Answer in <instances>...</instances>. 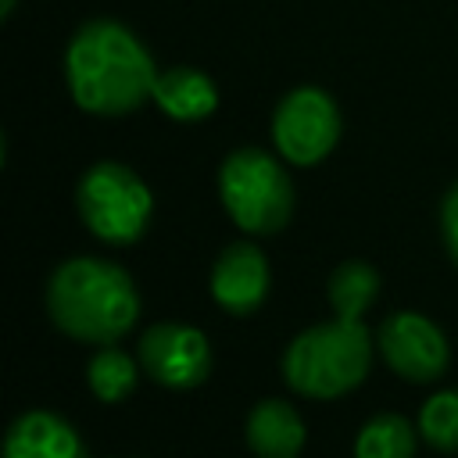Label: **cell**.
<instances>
[{"mask_svg": "<svg viewBox=\"0 0 458 458\" xmlns=\"http://www.w3.org/2000/svg\"><path fill=\"white\" fill-rule=\"evenodd\" d=\"M157 64L143 39L114 21H82L64 47V82L79 111L97 118H122L150 100Z\"/></svg>", "mask_w": 458, "mask_h": 458, "instance_id": "1", "label": "cell"}, {"mask_svg": "<svg viewBox=\"0 0 458 458\" xmlns=\"http://www.w3.org/2000/svg\"><path fill=\"white\" fill-rule=\"evenodd\" d=\"M47 318L79 344H118L140 318V290L132 276L107 258H64L43 290Z\"/></svg>", "mask_w": 458, "mask_h": 458, "instance_id": "2", "label": "cell"}, {"mask_svg": "<svg viewBox=\"0 0 458 458\" xmlns=\"http://www.w3.org/2000/svg\"><path fill=\"white\" fill-rule=\"evenodd\" d=\"M372 365V333L365 318H333L301 329L283 358V383L311 401H333L365 383Z\"/></svg>", "mask_w": 458, "mask_h": 458, "instance_id": "3", "label": "cell"}, {"mask_svg": "<svg viewBox=\"0 0 458 458\" xmlns=\"http://www.w3.org/2000/svg\"><path fill=\"white\" fill-rule=\"evenodd\" d=\"M218 200L247 236H276L293 218V179L261 147H236L218 165Z\"/></svg>", "mask_w": 458, "mask_h": 458, "instance_id": "4", "label": "cell"}, {"mask_svg": "<svg viewBox=\"0 0 458 458\" xmlns=\"http://www.w3.org/2000/svg\"><path fill=\"white\" fill-rule=\"evenodd\" d=\"M75 211L97 240H104L111 247H129L150 225L154 193L129 165L97 161L79 175Z\"/></svg>", "mask_w": 458, "mask_h": 458, "instance_id": "5", "label": "cell"}, {"mask_svg": "<svg viewBox=\"0 0 458 458\" xmlns=\"http://www.w3.org/2000/svg\"><path fill=\"white\" fill-rule=\"evenodd\" d=\"M344 118L336 100L322 86H297L279 97L272 111V143L286 165L311 168L340 143Z\"/></svg>", "mask_w": 458, "mask_h": 458, "instance_id": "6", "label": "cell"}, {"mask_svg": "<svg viewBox=\"0 0 458 458\" xmlns=\"http://www.w3.org/2000/svg\"><path fill=\"white\" fill-rule=\"evenodd\" d=\"M136 358L143 376L168 390H193L211 376V344L190 322H154L140 333Z\"/></svg>", "mask_w": 458, "mask_h": 458, "instance_id": "7", "label": "cell"}, {"mask_svg": "<svg viewBox=\"0 0 458 458\" xmlns=\"http://www.w3.org/2000/svg\"><path fill=\"white\" fill-rule=\"evenodd\" d=\"M376 347L390 372L408 383H437L451 365V344L422 311H394L376 329Z\"/></svg>", "mask_w": 458, "mask_h": 458, "instance_id": "8", "label": "cell"}, {"mask_svg": "<svg viewBox=\"0 0 458 458\" xmlns=\"http://www.w3.org/2000/svg\"><path fill=\"white\" fill-rule=\"evenodd\" d=\"M208 286H211V301L222 311L236 315V318L254 315L272 290V268H268L265 250L250 240L225 243L211 265Z\"/></svg>", "mask_w": 458, "mask_h": 458, "instance_id": "9", "label": "cell"}, {"mask_svg": "<svg viewBox=\"0 0 458 458\" xmlns=\"http://www.w3.org/2000/svg\"><path fill=\"white\" fill-rule=\"evenodd\" d=\"M4 458H89V447L64 415L29 408L7 426Z\"/></svg>", "mask_w": 458, "mask_h": 458, "instance_id": "10", "label": "cell"}, {"mask_svg": "<svg viewBox=\"0 0 458 458\" xmlns=\"http://www.w3.org/2000/svg\"><path fill=\"white\" fill-rule=\"evenodd\" d=\"M243 437L254 458H301L308 444L304 419L286 397H261L247 411Z\"/></svg>", "mask_w": 458, "mask_h": 458, "instance_id": "11", "label": "cell"}, {"mask_svg": "<svg viewBox=\"0 0 458 458\" xmlns=\"http://www.w3.org/2000/svg\"><path fill=\"white\" fill-rule=\"evenodd\" d=\"M150 100L172 122H204L218 107V86L208 72L190 68V64H175V68L157 72Z\"/></svg>", "mask_w": 458, "mask_h": 458, "instance_id": "12", "label": "cell"}, {"mask_svg": "<svg viewBox=\"0 0 458 458\" xmlns=\"http://www.w3.org/2000/svg\"><path fill=\"white\" fill-rule=\"evenodd\" d=\"M140 372V358H132L118 344H100L86 361V386L100 404H122L125 397H132Z\"/></svg>", "mask_w": 458, "mask_h": 458, "instance_id": "13", "label": "cell"}, {"mask_svg": "<svg viewBox=\"0 0 458 458\" xmlns=\"http://www.w3.org/2000/svg\"><path fill=\"white\" fill-rule=\"evenodd\" d=\"M326 297L336 318H365L379 297V272L361 258H347L329 272Z\"/></svg>", "mask_w": 458, "mask_h": 458, "instance_id": "14", "label": "cell"}, {"mask_svg": "<svg viewBox=\"0 0 458 458\" xmlns=\"http://www.w3.org/2000/svg\"><path fill=\"white\" fill-rule=\"evenodd\" d=\"M419 426L397 411H379L361 422L354 437V458H415Z\"/></svg>", "mask_w": 458, "mask_h": 458, "instance_id": "15", "label": "cell"}, {"mask_svg": "<svg viewBox=\"0 0 458 458\" xmlns=\"http://www.w3.org/2000/svg\"><path fill=\"white\" fill-rule=\"evenodd\" d=\"M419 437L440 451V454H458V386L429 394L419 408Z\"/></svg>", "mask_w": 458, "mask_h": 458, "instance_id": "16", "label": "cell"}, {"mask_svg": "<svg viewBox=\"0 0 458 458\" xmlns=\"http://www.w3.org/2000/svg\"><path fill=\"white\" fill-rule=\"evenodd\" d=\"M440 240L447 258L458 265V182H451V190L440 200Z\"/></svg>", "mask_w": 458, "mask_h": 458, "instance_id": "17", "label": "cell"}, {"mask_svg": "<svg viewBox=\"0 0 458 458\" xmlns=\"http://www.w3.org/2000/svg\"><path fill=\"white\" fill-rule=\"evenodd\" d=\"M14 4H18V0H0V18H4V21L14 14Z\"/></svg>", "mask_w": 458, "mask_h": 458, "instance_id": "18", "label": "cell"}]
</instances>
